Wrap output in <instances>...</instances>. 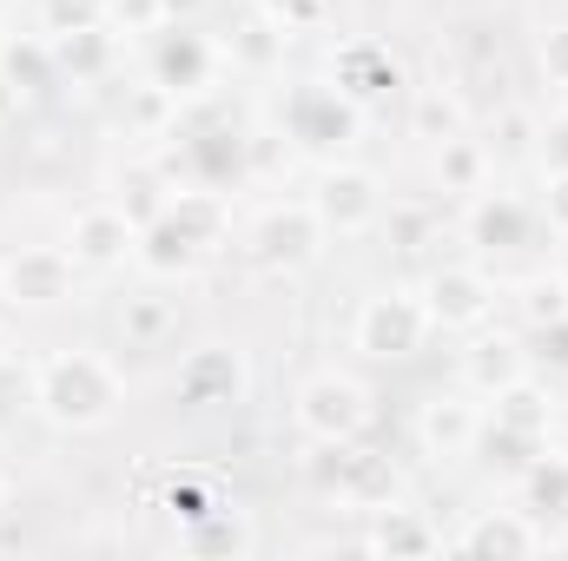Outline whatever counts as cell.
I'll return each instance as SVG.
<instances>
[{
    "label": "cell",
    "instance_id": "cell-25",
    "mask_svg": "<svg viewBox=\"0 0 568 561\" xmlns=\"http://www.w3.org/2000/svg\"><path fill=\"white\" fill-rule=\"evenodd\" d=\"M476 449H483V462L496 469V476H509V482H523V469L549 449V436H529V429H509V422H489L483 417V436H476Z\"/></svg>",
    "mask_w": 568,
    "mask_h": 561
},
{
    "label": "cell",
    "instance_id": "cell-38",
    "mask_svg": "<svg viewBox=\"0 0 568 561\" xmlns=\"http://www.w3.org/2000/svg\"><path fill=\"white\" fill-rule=\"evenodd\" d=\"M390 245H397V252H424L429 245V212L424 205H390Z\"/></svg>",
    "mask_w": 568,
    "mask_h": 561
},
{
    "label": "cell",
    "instance_id": "cell-36",
    "mask_svg": "<svg viewBox=\"0 0 568 561\" xmlns=\"http://www.w3.org/2000/svg\"><path fill=\"white\" fill-rule=\"evenodd\" d=\"M106 27L113 33H159L165 27V7L159 0H106Z\"/></svg>",
    "mask_w": 568,
    "mask_h": 561
},
{
    "label": "cell",
    "instance_id": "cell-20",
    "mask_svg": "<svg viewBox=\"0 0 568 561\" xmlns=\"http://www.w3.org/2000/svg\"><path fill=\"white\" fill-rule=\"evenodd\" d=\"M489 165H496L489 140H469V133L436 140V185H443V192H456V198L489 192Z\"/></svg>",
    "mask_w": 568,
    "mask_h": 561
},
{
    "label": "cell",
    "instance_id": "cell-7",
    "mask_svg": "<svg viewBox=\"0 0 568 561\" xmlns=\"http://www.w3.org/2000/svg\"><path fill=\"white\" fill-rule=\"evenodd\" d=\"M172 390H179L185 410H225V404H245L252 370H245V357H239L232 344H199V350L179 357Z\"/></svg>",
    "mask_w": 568,
    "mask_h": 561
},
{
    "label": "cell",
    "instance_id": "cell-17",
    "mask_svg": "<svg viewBox=\"0 0 568 561\" xmlns=\"http://www.w3.org/2000/svg\"><path fill=\"white\" fill-rule=\"evenodd\" d=\"M47 40H53V60H60V73H73V86H87V80H106V73H113L120 33H113L106 20H93V27H73V33H47Z\"/></svg>",
    "mask_w": 568,
    "mask_h": 561
},
{
    "label": "cell",
    "instance_id": "cell-11",
    "mask_svg": "<svg viewBox=\"0 0 568 561\" xmlns=\"http://www.w3.org/2000/svg\"><path fill=\"white\" fill-rule=\"evenodd\" d=\"M449 549L456 555H542L549 549V529L529 509H483V516L463 522V536Z\"/></svg>",
    "mask_w": 568,
    "mask_h": 561
},
{
    "label": "cell",
    "instance_id": "cell-28",
    "mask_svg": "<svg viewBox=\"0 0 568 561\" xmlns=\"http://www.w3.org/2000/svg\"><path fill=\"white\" fill-rule=\"evenodd\" d=\"M489 404H496V417H489V422H509V429L549 436V417H556V404H549V390H542V384L516 377V384H503V390H496Z\"/></svg>",
    "mask_w": 568,
    "mask_h": 561
},
{
    "label": "cell",
    "instance_id": "cell-1",
    "mask_svg": "<svg viewBox=\"0 0 568 561\" xmlns=\"http://www.w3.org/2000/svg\"><path fill=\"white\" fill-rule=\"evenodd\" d=\"M126 404V377L100 350H47L33 364V410L53 429H106Z\"/></svg>",
    "mask_w": 568,
    "mask_h": 561
},
{
    "label": "cell",
    "instance_id": "cell-15",
    "mask_svg": "<svg viewBox=\"0 0 568 561\" xmlns=\"http://www.w3.org/2000/svg\"><path fill=\"white\" fill-rule=\"evenodd\" d=\"M463 232H469L476 252H516V245L529 238V205H523L516 192H476Z\"/></svg>",
    "mask_w": 568,
    "mask_h": 561
},
{
    "label": "cell",
    "instance_id": "cell-43",
    "mask_svg": "<svg viewBox=\"0 0 568 561\" xmlns=\"http://www.w3.org/2000/svg\"><path fill=\"white\" fill-rule=\"evenodd\" d=\"M212 502H205V489L199 482H172V516H185V522H199Z\"/></svg>",
    "mask_w": 568,
    "mask_h": 561
},
{
    "label": "cell",
    "instance_id": "cell-3",
    "mask_svg": "<svg viewBox=\"0 0 568 561\" xmlns=\"http://www.w3.org/2000/svg\"><path fill=\"white\" fill-rule=\"evenodd\" d=\"M291 417H297L304 436H317V442H357L371 429V390L357 377H344V370H317V377L297 384Z\"/></svg>",
    "mask_w": 568,
    "mask_h": 561
},
{
    "label": "cell",
    "instance_id": "cell-24",
    "mask_svg": "<svg viewBox=\"0 0 568 561\" xmlns=\"http://www.w3.org/2000/svg\"><path fill=\"white\" fill-rule=\"evenodd\" d=\"M179 330V304L165 297V290H133L126 304H120V337L133 344V350H152V344H165Z\"/></svg>",
    "mask_w": 568,
    "mask_h": 561
},
{
    "label": "cell",
    "instance_id": "cell-9",
    "mask_svg": "<svg viewBox=\"0 0 568 561\" xmlns=\"http://www.w3.org/2000/svg\"><path fill=\"white\" fill-rule=\"evenodd\" d=\"M133 245H140V225L120 205H87L73 218V232H67V258L80 272H113V265L133 258Z\"/></svg>",
    "mask_w": 568,
    "mask_h": 561
},
{
    "label": "cell",
    "instance_id": "cell-4",
    "mask_svg": "<svg viewBox=\"0 0 568 561\" xmlns=\"http://www.w3.org/2000/svg\"><path fill=\"white\" fill-rule=\"evenodd\" d=\"M311 212L331 238H364L384 218V178L371 165H331L311 192Z\"/></svg>",
    "mask_w": 568,
    "mask_h": 561
},
{
    "label": "cell",
    "instance_id": "cell-40",
    "mask_svg": "<svg viewBox=\"0 0 568 561\" xmlns=\"http://www.w3.org/2000/svg\"><path fill=\"white\" fill-rule=\"evenodd\" d=\"M272 20H284L291 33H304V27H317V13H324V0H258Z\"/></svg>",
    "mask_w": 568,
    "mask_h": 561
},
{
    "label": "cell",
    "instance_id": "cell-41",
    "mask_svg": "<svg viewBox=\"0 0 568 561\" xmlns=\"http://www.w3.org/2000/svg\"><path fill=\"white\" fill-rule=\"evenodd\" d=\"M536 140H542V159H549V172H568V113H556V120H549Z\"/></svg>",
    "mask_w": 568,
    "mask_h": 561
},
{
    "label": "cell",
    "instance_id": "cell-26",
    "mask_svg": "<svg viewBox=\"0 0 568 561\" xmlns=\"http://www.w3.org/2000/svg\"><path fill=\"white\" fill-rule=\"evenodd\" d=\"M523 509L542 522H556V516H568V456H556V449H542L529 469H523Z\"/></svg>",
    "mask_w": 568,
    "mask_h": 561
},
{
    "label": "cell",
    "instance_id": "cell-31",
    "mask_svg": "<svg viewBox=\"0 0 568 561\" xmlns=\"http://www.w3.org/2000/svg\"><path fill=\"white\" fill-rule=\"evenodd\" d=\"M133 225H152L165 205H172V185H165V172H152V165H133V172H120V198H113Z\"/></svg>",
    "mask_w": 568,
    "mask_h": 561
},
{
    "label": "cell",
    "instance_id": "cell-42",
    "mask_svg": "<svg viewBox=\"0 0 568 561\" xmlns=\"http://www.w3.org/2000/svg\"><path fill=\"white\" fill-rule=\"evenodd\" d=\"M542 218L568 232V172H549V185H542Z\"/></svg>",
    "mask_w": 568,
    "mask_h": 561
},
{
    "label": "cell",
    "instance_id": "cell-5",
    "mask_svg": "<svg viewBox=\"0 0 568 561\" xmlns=\"http://www.w3.org/2000/svg\"><path fill=\"white\" fill-rule=\"evenodd\" d=\"M80 284V265L67 258V245H20L0 258V297L13 310H53L67 304Z\"/></svg>",
    "mask_w": 568,
    "mask_h": 561
},
{
    "label": "cell",
    "instance_id": "cell-8",
    "mask_svg": "<svg viewBox=\"0 0 568 561\" xmlns=\"http://www.w3.org/2000/svg\"><path fill=\"white\" fill-rule=\"evenodd\" d=\"M424 310L436 330H483L496 310V284L483 278V265H436L424 278Z\"/></svg>",
    "mask_w": 568,
    "mask_h": 561
},
{
    "label": "cell",
    "instance_id": "cell-33",
    "mask_svg": "<svg viewBox=\"0 0 568 561\" xmlns=\"http://www.w3.org/2000/svg\"><path fill=\"white\" fill-rule=\"evenodd\" d=\"M523 317H529V330H562L568 324V284L556 272L529 278L523 284Z\"/></svg>",
    "mask_w": 568,
    "mask_h": 561
},
{
    "label": "cell",
    "instance_id": "cell-2",
    "mask_svg": "<svg viewBox=\"0 0 568 561\" xmlns=\"http://www.w3.org/2000/svg\"><path fill=\"white\" fill-rule=\"evenodd\" d=\"M429 310H424V290H377L357 304V324H351V344L371 357V364H404L429 344Z\"/></svg>",
    "mask_w": 568,
    "mask_h": 561
},
{
    "label": "cell",
    "instance_id": "cell-27",
    "mask_svg": "<svg viewBox=\"0 0 568 561\" xmlns=\"http://www.w3.org/2000/svg\"><path fill=\"white\" fill-rule=\"evenodd\" d=\"M205 67H212V47H205L192 27H179V40H165V47H159V80H165L179 100L205 86Z\"/></svg>",
    "mask_w": 568,
    "mask_h": 561
},
{
    "label": "cell",
    "instance_id": "cell-21",
    "mask_svg": "<svg viewBox=\"0 0 568 561\" xmlns=\"http://www.w3.org/2000/svg\"><path fill=\"white\" fill-rule=\"evenodd\" d=\"M337 502H344V509H357V516H377V509L404 502V489H397V469H390L384 456L357 449V456H351V476H344V489H337Z\"/></svg>",
    "mask_w": 568,
    "mask_h": 561
},
{
    "label": "cell",
    "instance_id": "cell-14",
    "mask_svg": "<svg viewBox=\"0 0 568 561\" xmlns=\"http://www.w3.org/2000/svg\"><path fill=\"white\" fill-rule=\"evenodd\" d=\"M404 80V67L390 60V47H344L337 53V67H331V86L364 113V106H377L390 86Z\"/></svg>",
    "mask_w": 568,
    "mask_h": 561
},
{
    "label": "cell",
    "instance_id": "cell-23",
    "mask_svg": "<svg viewBox=\"0 0 568 561\" xmlns=\"http://www.w3.org/2000/svg\"><path fill=\"white\" fill-rule=\"evenodd\" d=\"M133 258H140L152 278H179V272H192L205 252H199V245H192V238H185V232H179V225L159 212L152 225H140V245H133Z\"/></svg>",
    "mask_w": 568,
    "mask_h": 561
},
{
    "label": "cell",
    "instance_id": "cell-47",
    "mask_svg": "<svg viewBox=\"0 0 568 561\" xmlns=\"http://www.w3.org/2000/svg\"><path fill=\"white\" fill-rule=\"evenodd\" d=\"M7 509H13V489H7V476H0V522H7Z\"/></svg>",
    "mask_w": 568,
    "mask_h": 561
},
{
    "label": "cell",
    "instance_id": "cell-34",
    "mask_svg": "<svg viewBox=\"0 0 568 561\" xmlns=\"http://www.w3.org/2000/svg\"><path fill=\"white\" fill-rule=\"evenodd\" d=\"M351 456H357V442H317V436H311V449H304V482H311L317 496H337L344 476H351Z\"/></svg>",
    "mask_w": 568,
    "mask_h": 561
},
{
    "label": "cell",
    "instance_id": "cell-6",
    "mask_svg": "<svg viewBox=\"0 0 568 561\" xmlns=\"http://www.w3.org/2000/svg\"><path fill=\"white\" fill-rule=\"evenodd\" d=\"M324 225H317V212H311V198H297V205H265L258 212V225H252V258L265 265V272H304L317 252H324Z\"/></svg>",
    "mask_w": 568,
    "mask_h": 561
},
{
    "label": "cell",
    "instance_id": "cell-35",
    "mask_svg": "<svg viewBox=\"0 0 568 561\" xmlns=\"http://www.w3.org/2000/svg\"><path fill=\"white\" fill-rule=\"evenodd\" d=\"M33 7H40V27L47 33H73V27L106 20V0H33Z\"/></svg>",
    "mask_w": 568,
    "mask_h": 561
},
{
    "label": "cell",
    "instance_id": "cell-39",
    "mask_svg": "<svg viewBox=\"0 0 568 561\" xmlns=\"http://www.w3.org/2000/svg\"><path fill=\"white\" fill-rule=\"evenodd\" d=\"M529 140H536V120H529L523 106H503L496 126H489V152H523Z\"/></svg>",
    "mask_w": 568,
    "mask_h": 561
},
{
    "label": "cell",
    "instance_id": "cell-32",
    "mask_svg": "<svg viewBox=\"0 0 568 561\" xmlns=\"http://www.w3.org/2000/svg\"><path fill=\"white\" fill-rule=\"evenodd\" d=\"M0 67H7V73L27 86V93H40V86L60 73V60H53V40H33V33H27V40H7Z\"/></svg>",
    "mask_w": 568,
    "mask_h": 561
},
{
    "label": "cell",
    "instance_id": "cell-12",
    "mask_svg": "<svg viewBox=\"0 0 568 561\" xmlns=\"http://www.w3.org/2000/svg\"><path fill=\"white\" fill-rule=\"evenodd\" d=\"M476 436H483V404L469 390H449V397L436 390L424 410H417V442H424V456H436V462L469 456Z\"/></svg>",
    "mask_w": 568,
    "mask_h": 561
},
{
    "label": "cell",
    "instance_id": "cell-30",
    "mask_svg": "<svg viewBox=\"0 0 568 561\" xmlns=\"http://www.w3.org/2000/svg\"><path fill=\"white\" fill-rule=\"evenodd\" d=\"M126 126H133V133H145V140L179 133V93H172L165 80H145V86H133V100H126Z\"/></svg>",
    "mask_w": 568,
    "mask_h": 561
},
{
    "label": "cell",
    "instance_id": "cell-19",
    "mask_svg": "<svg viewBox=\"0 0 568 561\" xmlns=\"http://www.w3.org/2000/svg\"><path fill=\"white\" fill-rule=\"evenodd\" d=\"M165 218L199 245V252H212V245H225V232H232V205L219 198V192H205V185H172V205H165Z\"/></svg>",
    "mask_w": 568,
    "mask_h": 561
},
{
    "label": "cell",
    "instance_id": "cell-29",
    "mask_svg": "<svg viewBox=\"0 0 568 561\" xmlns=\"http://www.w3.org/2000/svg\"><path fill=\"white\" fill-rule=\"evenodd\" d=\"M463 120H469V113H463V100H456V93H449V86H417V93H410V133H417V140H449V133H463Z\"/></svg>",
    "mask_w": 568,
    "mask_h": 561
},
{
    "label": "cell",
    "instance_id": "cell-10",
    "mask_svg": "<svg viewBox=\"0 0 568 561\" xmlns=\"http://www.w3.org/2000/svg\"><path fill=\"white\" fill-rule=\"evenodd\" d=\"M456 370H463V390L489 404L503 384L529 377V350H523V337H509V330H489V324H483V330H469V344H463Z\"/></svg>",
    "mask_w": 568,
    "mask_h": 561
},
{
    "label": "cell",
    "instance_id": "cell-13",
    "mask_svg": "<svg viewBox=\"0 0 568 561\" xmlns=\"http://www.w3.org/2000/svg\"><path fill=\"white\" fill-rule=\"evenodd\" d=\"M284 126H291L297 145H344L357 133V106L337 86H297L291 106H284Z\"/></svg>",
    "mask_w": 568,
    "mask_h": 561
},
{
    "label": "cell",
    "instance_id": "cell-22",
    "mask_svg": "<svg viewBox=\"0 0 568 561\" xmlns=\"http://www.w3.org/2000/svg\"><path fill=\"white\" fill-rule=\"evenodd\" d=\"M185 549L192 555H252L258 549V529L245 509H205L192 529H185Z\"/></svg>",
    "mask_w": 568,
    "mask_h": 561
},
{
    "label": "cell",
    "instance_id": "cell-46",
    "mask_svg": "<svg viewBox=\"0 0 568 561\" xmlns=\"http://www.w3.org/2000/svg\"><path fill=\"white\" fill-rule=\"evenodd\" d=\"M13 364V330H7V317H0V370Z\"/></svg>",
    "mask_w": 568,
    "mask_h": 561
},
{
    "label": "cell",
    "instance_id": "cell-16",
    "mask_svg": "<svg viewBox=\"0 0 568 561\" xmlns=\"http://www.w3.org/2000/svg\"><path fill=\"white\" fill-rule=\"evenodd\" d=\"M443 549V529L429 522L424 509H404V502H390V509H377L371 516V536H364V555H436Z\"/></svg>",
    "mask_w": 568,
    "mask_h": 561
},
{
    "label": "cell",
    "instance_id": "cell-18",
    "mask_svg": "<svg viewBox=\"0 0 568 561\" xmlns=\"http://www.w3.org/2000/svg\"><path fill=\"white\" fill-rule=\"evenodd\" d=\"M284 47H291V27L284 20H272L265 7L258 13H245L239 27H232V40L219 47L232 67H245V73H278L284 67Z\"/></svg>",
    "mask_w": 568,
    "mask_h": 561
},
{
    "label": "cell",
    "instance_id": "cell-44",
    "mask_svg": "<svg viewBox=\"0 0 568 561\" xmlns=\"http://www.w3.org/2000/svg\"><path fill=\"white\" fill-rule=\"evenodd\" d=\"M20 106H27V86L0 67V126H13V113H20Z\"/></svg>",
    "mask_w": 568,
    "mask_h": 561
},
{
    "label": "cell",
    "instance_id": "cell-48",
    "mask_svg": "<svg viewBox=\"0 0 568 561\" xmlns=\"http://www.w3.org/2000/svg\"><path fill=\"white\" fill-rule=\"evenodd\" d=\"M562 330H568V324H562Z\"/></svg>",
    "mask_w": 568,
    "mask_h": 561
},
{
    "label": "cell",
    "instance_id": "cell-45",
    "mask_svg": "<svg viewBox=\"0 0 568 561\" xmlns=\"http://www.w3.org/2000/svg\"><path fill=\"white\" fill-rule=\"evenodd\" d=\"M159 7H165V20H179V27H185V20H192L205 0H159Z\"/></svg>",
    "mask_w": 568,
    "mask_h": 561
},
{
    "label": "cell",
    "instance_id": "cell-37",
    "mask_svg": "<svg viewBox=\"0 0 568 561\" xmlns=\"http://www.w3.org/2000/svg\"><path fill=\"white\" fill-rule=\"evenodd\" d=\"M536 67L549 73V86H568V20L542 27V40H536Z\"/></svg>",
    "mask_w": 568,
    "mask_h": 561
}]
</instances>
